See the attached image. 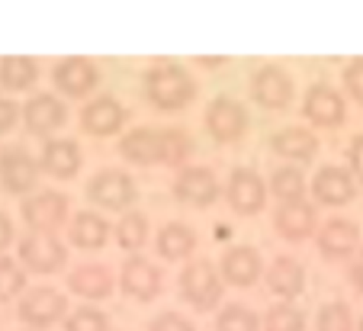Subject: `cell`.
<instances>
[{
	"instance_id": "33",
	"label": "cell",
	"mask_w": 363,
	"mask_h": 331,
	"mask_svg": "<svg viewBox=\"0 0 363 331\" xmlns=\"http://www.w3.org/2000/svg\"><path fill=\"white\" fill-rule=\"evenodd\" d=\"M264 331H306V312L293 303H277L261 318Z\"/></svg>"
},
{
	"instance_id": "30",
	"label": "cell",
	"mask_w": 363,
	"mask_h": 331,
	"mask_svg": "<svg viewBox=\"0 0 363 331\" xmlns=\"http://www.w3.org/2000/svg\"><path fill=\"white\" fill-rule=\"evenodd\" d=\"M113 235H116V245L123 251H138L145 242H148V215L145 213H135V209H129V213L119 215L116 228H113Z\"/></svg>"
},
{
	"instance_id": "22",
	"label": "cell",
	"mask_w": 363,
	"mask_h": 331,
	"mask_svg": "<svg viewBox=\"0 0 363 331\" xmlns=\"http://www.w3.org/2000/svg\"><path fill=\"white\" fill-rule=\"evenodd\" d=\"M161 145H164L161 129H155V125H135V129H129L119 138V155L129 164L155 167V164H161Z\"/></svg>"
},
{
	"instance_id": "2",
	"label": "cell",
	"mask_w": 363,
	"mask_h": 331,
	"mask_svg": "<svg viewBox=\"0 0 363 331\" xmlns=\"http://www.w3.org/2000/svg\"><path fill=\"white\" fill-rule=\"evenodd\" d=\"M222 283H225L222 274H216V267L209 261H190L177 276L180 299L199 312H209L222 303V293H225Z\"/></svg>"
},
{
	"instance_id": "26",
	"label": "cell",
	"mask_w": 363,
	"mask_h": 331,
	"mask_svg": "<svg viewBox=\"0 0 363 331\" xmlns=\"http://www.w3.org/2000/svg\"><path fill=\"white\" fill-rule=\"evenodd\" d=\"M155 248L164 261H184L196 251V228L186 225V222L174 219V222H164L158 228V238H155Z\"/></svg>"
},
{
	"instance_id": "29",
	"label": "cell",
	"mask_w": 363,
	"mask_h": 331,
	"mask_svg": "<svg viewBox=\"0 0 363 331\" xmlns=\"http://www.w3.org/2000/svg\"><path fill=\"white\" fill-rule=\"evenodd\" d=\"M39 81V64L33 58H4L0 62V87L10 90V94H20V90H29Z\"/></svg>"
},
{
	"instance_id": "12",
	"label": "cell",
	"mask_w": 363,
	"mask_h": 331,
	"mask_svg": "<svg viewBox=\"0 0 363 331\" xmlns=\"http://www.w3.org/2000/svg\"><path fill=\"white\" fill-rule=\"evenodd\" d=\"M39 174H42L39 161L23 145L0 148V186H4V193H10V196L29 193L35 186V180H39Z\"/></svg>"
},
{
	"instance_id": "6",
	"label": "cell",
	"mask_w": 363,
	"mask_h": 331,
	"mask_svg": "<svg viewBox=\"0 0 363 331\" xmlns=\"http://www.w3.org/2000/svg\"><path fill=\"white\" fill-rule=\"evenodd\" d=\"M20 213H23V222L29 225V232L55 235L58 228L68 222L71 203H68V196L58 193V190H39V193H33V196L23 200Z\"/></svg>"
},
{
	"instance_id": "4",
	"label": "cell",
	"mask_w": 363,
	"mask_h": 331,
	"mask_svg": "<svg viewBox=\"0 0 363 331\" xmlns=\"http://www.w3.org/2000/svg\"><path fill=\"white\" fill-rule=\"evenodd\" d=\"M16 315L23 325H29V331H42L58 325L62 318H68V299L65 293H58L55 286H35V290L23 293L20 305H16Z\"/></svg>"
},
{
	"instance_id": "39",
	"label": "cell",
	"mask_w": 363,
	"mask_h": 331,
	"mask_svg": "<svg viewBox=\"0 0 363 331\" xmlns=\"http://www.w3.org/2000/svg\"><path fill=\"white\" fill-rule=\"evenodd\" d=\"M347 171L357 177V184H363V135H354L347 145Z\"/></svg>"
},
{
	"instance_id": "5",
	"label": "cell",
	"mask_w": 363,
	"mask_h": 331,
	"mask_svg": "<svg viewBox=\"0 0 363 331\" xmlns=\"http://www.w3.org/2000/svg\"><path fill=\"white\" fill-rule=\"evenodd\" d=\"M138 196V186L132 180V174L119 171V167H103L87 180V200L100 209H129Z\"/></svg>"
},
{
	"instance_id": "25",
	"label": "cell",
	"mask_w": 363,
	"mask_h": 331,
	"mask_svg": "<svg viewBox=\"0 0 363 331\" xmlns=\"http://www.w3.org/2000/svg\"><path fill=\"white\" fill-rule=\"evenodd\" d=\"M267 290L274 296H280L283 303H293L306 290V267L289 254L274 257V264L267 267Z\"/></svg>"
},
{
	"instance_id": "9",
	"label": "cell",
	"mask_w": 363,
	"mask_h": 331,
	"mask_svg": "<svg viewBox=\"0 0 363 331\" xmlns=\"http://www.w3.org/2000/svg\"><path fill=\"white\" fill-rule=\"evenodd\" d=\"M267 180L254 167H235L228 174V184H225V200L232 206V213L238 215H257L264 206H267Z\"/></svg>"
},
{
	"instance_id": "11",
	"label": "cell",
	"mask_w": 363,
	"mask_h": 331,
	"mask_svg": "<svg viewBox=\"0 0 363 331\" xmlns=\"http://www.w3.org/2000/svg\"><path fill=\"white\" fill-rule=\"evenodd\" d=\"M308 190H312V196H315L318 206L341 209L357 196L360 184H357V177L344 164H325V167H318L315 171V177H312Z\"/></svg>"
},
{
	"instance_id": "44",
	"label": "cell",
	"mask_w": 363,
	"mask_h": 331,
	"mask_svg": "<svg viewBox=\"0 0 363 331\" xmlns=\"http://www.w3.org/2000/svg\"><path fill=\"white\" fill-rule=\"evenodd\" d=\"M357 331H363V315H360V322H357Z\"/></svg>"
},
{
	"instance_id": "16",
	"label": "cell",
	"mask_w": 363,
	"mask_h": 331,
	"mask_svg": "<svg viewBox=\"0 0 363 331\" xmlns=\"http://www.w3.org/2000/svg\"><path fill=\"white\" fill-rule=\"evenodd\" d=\"M274 228L283 242L289 245H302L306 238L318 232V213L315 203L308 200H296V203H280L274 213Z\"/></svg>"
},
{
	"instance_id": "8",
	"label": "cell",
	"mask_w": 363,
	"mask_h": 331,
	"mask_svg": "<svg viewBox=\"0 0 363 331\" xmlns=\"http://www.w3.org/2000/svg\"><path fill=\"white\" fill-rule=\"evenodd\" d=\"M302 116L315 129H337L347 119V100L337 87L325 81H315L302 97Z\"/></svg>"
},
{
	"instance_id": "32",
	"label": "cell",
	"mask_w": 363,
	"mask_h": 331,
	"mask_svg": "<svg viewBox=\"0 0 363 331\" xmlns=\"http://www.w3.org/2000/svg\"><path fill=\"white\" fill-rule=\"evenodd\" d=\"M161 138H164V145H161V164L164 167H180L193 155V142L180 125L161 129Z\"/></svg>"
},
{
	"instance_id": "42",
	"label": "cell",
	"mask_w": 363,
	"mask_h": 331,
	"mask_svg": "<svg viewBox=\"0 0 363 331\" xmlns=\"http://www.w3.org/2000/svg\"><path fill=\"white\" fill-rule=\"evenodd\" d=\"M10 242H13V222L7 213H0V251H7Z\"/></svg>"
},
{
	"instance_id": "13",
	"label": "cell",
	"mask_w": 363,
	"mask_h": 331,
	"mask_svg": "<svg viewBox=\"0 0 363 331\" xmlns=\"http://www.w3.org/2000/svg\"><path fill=\"white\" fill-rule=\"evenodd\" d=\"M174 196L186 206H213L216 200L222 196V184L216 177L213 167L206 164H190V167H180L177 180H174Z\"/></svg>"
},
{
	"instance_id": "21",
	"label": "cell",
	"mask_w": 363,
	"mask_h": 331,
	"mask_svg": "<svg viewBox=\"0 0 363 331\" xmlns=\"http://www.w3.org/2000/svg\"><path fill=\"white\" fill-rule=\"evenodd\" d=\"M84 164V155H81V145L74 138H48L42 145V155H39V167L42 174L55 180H71Z\"/></svg>"
},
{
	"instance_id": "34",
	"label": "cell",
	"mask_w": 363,
	"mask_h": 331,
	"mask_svg": "<svg viewBox=\"0 0 363 331\" xmlns=\"http://www.w3.org/2000/svg\"><path fill=\"white\" fill-rule=\"evenodd\" d=\"M315 331H357L350 305L344 303V299H331V303H325L315 315Z\"/></svg>"
},
{
	"instance_id": "28",
	"label": "cell",
	"mask_w": 363,
	"mask_h": 331,
	"mask_svg": "<svg viewBox=\"0 0 363 331\" xmlns=\"http://www.w3.org/2000/svg\"><path fill=\"white\" fill-rule=\"evenodd\" d=\"M267 190H270V196H277L280 203H296V200H306L308 180H306V174H302V167L280 164L274 174H270Z\"/></svg>"
},
{
	"instance_id": "36",
	"label": "cell",
	"mask_w": 363,
	"mask_h": 331,
	"mask_svg": "<svg viewBox=\"0 0 363 331\" xmlns=\"http://www.w3.org/2000/svg\"><path fill=\"white\" fill-rule=\"evenodd\" d=\"M65 331H110V318L100 309L81 305V309H74L65 318Z\"/></svg>"
},
{
	"instance_id": "20",
	"label": "cell",
	"mask_w": 363,
	"mask_h": 331,
	"mask_svg": "<svg viewBox=\"0 0 363 331\" xmlns=\"http://www.w3.org/2000/svg\"><path fill=\"white\" fill-rule=\"evenodd\" d=\"M23 123L33 135H52L68 123V106L55 97V94H33L23 103Z\"/></svg>"
},
{
	"instance_id": "43",
	"label": "cell",
	"mask_w": 363,
	"mask_h": 331,
	"mask_svg": "<svg viewBox=\"0 0 363 331\" xmlns=\"http://www.w3.org/2000/svg\"><path fill=\"white\" fill-rule=\"evenodd\" d=\"M199 64H203V68H222L225 58H199Z\"/></svg>"
},
{
	"instance_id": "19",
	"label": "cell",
	"mask_w": 363,
	"mask_h": 331,
	"mask_svg": "<svg viewBox=\"0 0 363 331\" xmlns=\"http://www.w3.org/2000/svg\"><path fill=\"white\" fill-rule=\"evenodd\" d=\"M125 106L119 103L116 97L103 94V97H94L87 106L81 110V129L94 138H106V135H116L125 123Z\"/></svg>"
},
{
	"instance_id": "15",
	"label": "cell",
	"mask_w": 363,
	"mask_h": 331,
	"mask_svg": "<svg viewBox=\"0 0 363 331\" xmlns=\"http://www.w3.org/2000/svg\"><path fill=\"white\" fill-rule=\"evenodd\" d=\"M68 261V248L55 235H29L20 242V264L29 274H58Z\"/></svg>"
},
{
	"instance_id": "18",
	"label": "cell",
	"mask_w": 363,
	"mask_h": 331,
	"mask_svg": "<svg viewBox=\"0 0 363 331\" xmlns=\"http://www.w3.org/2000/svg\"><path fill=\"white\" fill-rule=\"evenodd\" d=\"M219 274H222V280H225L228 286H238V290L254 286V283L261 280V274H264L261 251L254 248V245H235V248H228L225 254H222Z\"/></svg>"
},
{
	"instance_id": "31",
	"label": "cell",
	"mask_w": 363,
	"mask_h": 331,
	"mask_svg": "<svg viewBox=\"0 0 363 331\" xmlns=\"http://www.w3.org/2000/svg\"><path fill=\"white\" fill-rule=\"evenodd\" d=\"M261 328L264 322L257 318V312L241 303H228L216 318V331H261Z\"/></svg>"
},
{
	"instance_id": "17",
	"label": "cell",
	"mask_w": 363,
	"mask_h": 331,
	"mask_svg": "<svg viewBox=\"0 0 363 331\" xmlns=\"http://www.w3.org/2000/svg\"><path fill=\"white\" fill-rule=\"evenodd\" d=\"M52 84L58 94L81 100L100 87V68L90 58H65L52 68Z\"/></svg>"
},
{
	"instance_id": "23",
	"label": "cell",
	"mask_w": 363,
	"mask_h": 331,
	"mask_svg": "<svg viewBox=\"0 0 363 331\" xmlns=\"http://www.w3.org/2000/svg\"><path fill=\"white\" fill-rule=\"evenodd\" d=\"M119 283V276H113L110 267L103 264H81L68 274V290L81 299H106L113 296V286Z\"/></svg>"
},
{
	"instance_id": "41",
	"label": "cell",
	"mask_w": 363,
	"mask_h": 331,
	"mask_svg": "<svg viewBox=\"0 0 363 331\" xmlns=\"http://www.w3.org/2000/svg\"><path fill=\"white\" fill-rule=\"evenodd\" d=\"M347 280L354 283V290L363 293V248L350 257V267H347Z\"/></svg>"
},
{
	"instance_id": "38",
	"label": "cell",
	"mask_w": 363,
	"mask_h": 331,
	"mask_svg": "<svg viewBox=\"0 0 363 331\" xmlns=\"http://www.w3.org/2000/svg\"><path fill=\"white\" fill-rule=\"evenodd\" d=\"M148 331H196L190 318H184L180 312H161V315L151 318Z\"/></svg>"
},
{
	"instance_id": "27",
	"label": "cell",
	"mask_w": 363,
	"mask_h": 331,
	"mask_svg": "<svg viewBox=\"0 0 363 331\" xmlns=\"http://www.w3.org/2000/svg\"><path fill=\"white\" fill-rule=\"evenodd\" d=\"M68 238L74 248L81 251H100L103 245L110 242V222L103 219L100 213H77L68 225Z\"/></svg>"
},
{
	"instance_id": "35",
	"label": "cell",
	"mask_w": 363,
	"mask_h": 331,
	"mask_svg": "<svg viewBox=\"0 0 363 331\" xmlns=\"http://www.w3.org/2000/svg\"><path fill=\"white\" fill-rule=\"evenodd\" d=\"M26 290V270L10 257H0V303H10Z\"/></svg>"
},
{
	"instance_id": "3",
	"label": "cell",
	"mask_w": 363,
	"mask_h": 331,
	"mask_svg": "<svg viewBox=\"0 0 363 331\" xmlns=\"http://www.w3.org/2000/svg\"><path fill=\"white\" fill-rule=\"evenodd\" d=\"M203 125L216 145H232V142H238V138L247 132L251 116H247V106L241 103V100L222 94V97H213L206 103Z\"/></svg>"
},
{
	"instance_id": "10",
	"label": "cell",
	"mask_w": 363,
	"mask_h": 331,
	"mask_svg": "<svg viewBox=\"0 0 363 331\" xmlns=\"http://www.w3.org/2000/svg\"><path fill=\"white\" fill-rule=\"evenodd\" d=\"M161 286H164V276H161V267L151 264L148 257L135 254L123 264L119 270V290H123L125 299L132 303H151V299L161 296Z\"/></svg>"
},
{
	"instance_id": "40",
	"label": "cell",
	"mask_w": 363,
	"mask_h": 331,
	"mask_svg": "<svg viewBox=\"0 0 363 331\" xmlns=\"http://www.w3.org/2000/svg\"><path fill=\"white\" fill-rule=\"evenodd\" d=\"M20 113H23V106H16L10 97H4V94H0V135L13 129L16 119H20Z\"/></svg>"
},
{
	"instance_id": "24",
	"label": "cell",
	"mask_w": 363,
	"mask_h": 331,
	"mask_svg": "<svg viewBox=\"0 0 363 331\" xmlns=\"http://www.w3.org/2000/svg\"><path fill=\"white\" fill-rule=\"evenodd\" d=\"M270 148L286 161H312L318 155V135L308 125H283L270 135Z\"/></svg>"
},
{
	"instance_id": "7",
	"label": "cell",
	"mask_w": 363,
	"mask_h": 331,
	"mask_svg": "<svg viewBox=\"0 0 363 331\" xmlns=\"http://www.w3.org/2000/svg\"><path fill=\"white\" fill-rule=\"evenodd\" d=\"M251 97L264 110H286L296 97V77L283 64H261L251 74Z\"/></svg>"
},
{
	"instance_id": "37",
	"label": "cell",
	"mask_w": 363,
	"mask_h": 331,
	"mask_svg": "<svg viewBox=\"0 0 363 331\" xmlns=\"http://www.w3.org/2000/svg\"><path fill=\"white\" fill-rule=\"evenodd\" d=\"M341 84H344L350 100L363 103V58H354V62L341 71Z\"/></svg>"
},
{
	"instance_id": "1",
	"label": "cell",
	"mask_w": 363,
	"mask_h": 331,
	"mask_svg": "<svg viewBox=\"0 0 363 331\" xmlns=\"http://www.w3.org/2000/svg\"><path fill=\"white\" fill-rule=\"evenodd\" d=\"M145 97L155 110L161 113H180L193 97H196V84L190 71L177 62H158L142 74Z\"/></svg>"
},
{
	"instance_id": "14",
	"label": "cell",
	"mask_w": 363,
	"mask_h": 331,
	"mask_svg": "<svg viewBox=\"0 0 363 331\" xmlns=\"http://www.w3.org/2000/svg\"><path fill=\"white\" fill-rule=\"evenodd\" d=\"M315 245L328 261H347V257H354L357 251L363 248L360 245V225H357L354 219L335 215V219H328V222L318 225Z\"/></svg>"
}]
</instances>
